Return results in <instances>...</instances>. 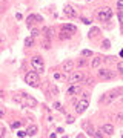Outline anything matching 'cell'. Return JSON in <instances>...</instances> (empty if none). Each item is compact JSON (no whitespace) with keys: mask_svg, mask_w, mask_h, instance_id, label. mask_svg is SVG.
<instances>
[{"mask_svg":"<svg viewBox=\"0 0 123 138\" xmlns=\"http://www.w3.org/2000/svg\"><path fill=\"white\" fill-rule=\"evenodd\" d=\"M14 101H17V103H20L22 106H28V107H36L37 106V100L32 98L31 95L28 94H20V95H15L14 97Z\"/></svg>","mask_w":123,"mask_h":138,"instance_id":"cell-1","label":"cell"},{"mask_svg":"<svg viewBox=\"0 0 123 138\" xmlns=\"http://www.w3.org/2000/svg\"><path fill=\"white\" fill-rule=\"evenodd\" d=\"M111 17H112V9L109 6H103L97 11V18L100 22H108Z\"/></svg>","mask_w":123,"mask_h":138,"instance_id":"cell-2","label":"cell"},{"mask_svg":"<svg viewBox=\"0 0 123 138\" xmlns=\"http://www.w3.org/2000/svg\"><path fill=\"white\" fill-rule=\"evenodd\" d=\"M25 83H28V85L32 86V88H37L39 86V72H36V71L28 72L25 75Z\"/></svg>","mask_w":123,"mask_h":138,"instance_id":"cell-3","label":"cell"},{"mask_svg":"<svg viewBox=\"0 0 123 138\" xmlns=\"http://www.w3.org/2000/svg\"><path fill=\"white\" fill-rule=\"evenodd\" d=\"M31 64H32V68L36 72H43L45 71V63H43V58L42 57H32L31 58Z\"/></svg>","mask_w":123,"mask_h":138,"instance_id":"cell-4","label":"cell"},{"mask_svg":"<svg viewBox=\"0 0 123 138\" xmlns=\"http://www.w3.org/2000/svg\"><path fill=\"white\" fill-rule=\"evenodd\" d=\"M83 78H85V72H82V71H72L71 72V77H69V83L75 85V83L83 81Z\"/></svg>","mask_w":123,"mask_h":138,"instance_id":"cell-5","label":"cell"},{"mask_svg":"<svg viewBox=\"0 0 123 138\" xmlns=\"http://www.w3.org/2000/svg\"><path fill=\"white\" fill-rule=\"evenodd\" d=\"M88 106H89V100H88V98L80 100V101L75 104V112H77V114H83L85 110L88 109Z\"/></svg>","mask_w":123,"mask_h":138,"instance_id":"cell-6","label":"cell"},{"mask_svg":"<svg viewBox=\"0 0 123 138\" xmlns=\"http://www.w3.org/2000/svg\"><path fill=\"white\" fill-rule=\"evenodd\" d=\"M117 98V91H112V92H108V94H105L102 98H100V103H111L112 100Z\"/></svg>","mask_w":123,"mask_h":138,"instance_id":"cell-7","label":"cell"},{"mask_svg":"<svg viewBox=\"0 0 123 138\" xmlns=\"http://www.w3.org/2000/svg\"><path fill=\"white\" fill-rule=\"evenodd\" d=\"M99 77L103 78V80H111V78L116 77V74L109 69H99Z\"/></svg>","mask_w":123,"mask_h":138,"instance_id":"cell-8","label":"cell"},{"mask_svg":"<svg viewBox=\"0 0 123 138\" xmlns=\"http://www.w3.org/2000/svg\"><path fill=\"white\" fill-rule=\"evenodd\" d=\"M74 66H75L74 60H66V61H63V64H62V71L66 72V74H69V72L74 71Z\"/></svg>","mask_w":123,"mask_h":138,"instance_id":"cell-9","label":"cell"},{"mask_svg":"<svg viewBox=\"0 0 123 138\" xmlns=\"http://www.w3.org/2000/svg\"><path fill=\"white\" fill-rule=\"evenodd\" d=\"M100 131L103 132V135H112L114 134V126L109 124V123H106V124H103L100 127Z\"/></svg>","mask_w":123,"mask_h":138,"instance_id":"cell-10","label":"cell"},{"mask_svg":"<svg viewBox=\"0 0 123 138\" xmlns=\"http://www.w3.org/2000/svg\"><path fill=\"white\" fill-rule=\"evenodd\" d=\"M37 132H39V127L36 124H31L26 129V137H34V135H37Z\"/></svg>","mask_w":123,"mask_h":138,"instance_id":"cell-11","label":"cell"},{"mask_svg":"<svg viewBox=\"0 0 123 138\" xmlns=\"http://www.w3.org/2000/svg\"><path fill=\"white\" fill-rule=\"evenodd\" d=\"M65 14H66L68 17H75V15H77L75 9H74L72 6H69V5H66V6H65Z\"/></svg>","mask_w":123,"mask_h":138,"instance_id":"cell-12","label":"cell"},{"mask_svg":"<svg viewBox=\"0 0 123 138\" xmlns=\"http://www.w3.org/2000/svg\"><path fill=\"white\" fill-rule=\"evenodd\" d=\"M80 86H77V85H72L71 88L68 89V95H75V94H80Z\"/></svg>","mask_w":123,"mask_h":138,"instance_id":"cell-13","label":"cell"},{"mask_svg":"<svg viewBox=\"0 0 123 138\" xmlns=\"http://www.w3.org/2000/svg\"><path fill=\"white\" fill-rule=\"evenodd\" d=\"M43 35H45V39H48V40H51L52 39V35H54V29H52V28H45V29H43Z\"/></svg>","mask_w":123,"mask_h":138,"instance_id":"cell-14","label":"cell"},{"mask_svg":"<svg viewBox=\"0 0 123 138\" xmlns=\"http://www.w3.org/2000/svg\"><path fill=\"white\" fill-rule=\"evenodd\" d=\"M102 57H94L92 58V61H91V66H92V69H99V66L102 64Z\"/></svg>","mask_w":123,"mask_h":138,"instance_id":"cell-15","label":"cell"},{"mask_svg":"<svg viewBox=\"0 0 123 138\" xmlns=\"http://www.w3.org/2000/svg\"><path fill=\"white\" fill-rule=\"evenodd\" d=\"M62 29H63V31H68V32H71V34H74V32H77V28H75L74 25H69V23H66V25H63V26H62Z\"/></svg>","mask_w":123,"mask_h":138,"instance_id":"cell-16","label":"cell"},{"mask_svg":"<svg viewBox=\"0 0 123 138\" xmlns=\"http://www.w3.org/2000/svg\"><path fill=\"white\" fill-rule=\"evenodd\" d=\"M34 20H37V14H31L28 18H26V25L31 28V26H32V23H34Z\"/></svg>","mask_w":123,"mask_h":138,"instance_id":"cell-17","label":"cell"},{"mask_svg":"<svg viewBox=\"0 0 123 138\" xmlns=\"http://www.w3.org/2000/svg\"><path fill=\"white\" fill-rule=\"evenodd\" d=\"M71 37H72V34H71V32H68V31H63V29H62V34H60V39H62V40H65V39H71Z\"/></svg>","mask_w":123,"mask_h":138,"instance_id":"cell-18","label":"cell"},{"mask_svg":"<svg viewBox=\"0 0 123 138\" xmlns=\"http://www.w3.org/2000/svg\"><path fill=\"white\" fill-rule=\"evenodd\" d=\"M32 45H34V39H32V37H26V39H25V46H26V48H31Z\"/></svg>","mask_w":123,"mask_h":138,"instance_id":"cell-19","label":"cell"},{"mask_svg":"<svg viewBox=\"0 0 123 138\" xmlns=\"http://www.w3.org/2000/svg\"><path fill=\"white\" fill-rule=\"evenodd\" d=\"M85 129H86V132H88V135H91V137H94V129H92V126L91 124H85Z\"/></svg>","mask_w":123,"mask_h":138,"instance_id":"cell-20","label":"cell"},{"mask_svg":"<svg viewBox=\"0 0 123 138\" xmlns=\"http://www.w3.org/2000/svg\"><path fill=\"white\" fill-rule=\"evenodd\" d=\"M82 55H83V57H91V55H92V51H89V49H83V51H82Z\"/></svg>","mask_w":123,"mask_h":138,"instance_id":"cell-21","label":"cell"},{"mask_svg":"<svg viewBox=\"0 0 123 138\" xmlns=\"http://www.w3.org/2000/svg\"><path fill=\"white\" fill-rule=\"evenodd\" d=\"M40 35V32L37 31V29H32V32H31V37H32V39H36V37H39Z\"/></svg>","mask_w":123,"mask_h":138,"instance_id":"cell-22","label":"cell"},{"mask_svg":"<svg viewBox=\"0 0 123 138\" xmlns=\"http://www.w3.org/2000/svg\"><path fill=\"white\" fill-rule=\"evenodd\" d=\"M43 48H45V49H49V48H51V43H49V40H48V39L45 40V43H43Z\"/></svg>","mask_w":123,"mask_h":138,"instance_id":"cell-23","label":"cell"},{"mask_svg":"<svg viewBox=\"0 0 123 138\" xmlns=\"http://www.w3.org/2000/svg\"><path fill=\"white\" fill-rule=\"evenodd\" d=\"M117 8L120 11H123V0H117Z\"/></svg>","mask_w":123,"mask_h":138,"instance_id":"cell-24","label":"cell"},{"mask_svg":"<svg viewBox=\"0 0 123 138\" xmlns=\"http://www.w3.org/2000/svg\"><path fill=\"white\" fill-rule=\"evenodd\" d=\"M109 46H111V43H109V40H103V48H105V49H108V48H109Z\"/></svg>","mask_w":123,"mask_h":138,"instance_id":"cell-25","label":"cell"},{"mask_svg":"<svg viewBox=\"0 0 123 138\" xmlns=\"http://www.w3.org/2000/svg\"><path fill=\"white\" fill-rule=\"evenodd\" d=\"M117 69H119L120 72L123 71V61H119V63H117Z\"/></svg>","mask_w":123,"mask_h":138,"instance_id":"cell-26","label":"cell"},{"mask_svg":"<svg viewBox=\"0 0 123 138\" xmlns=\"http://www.w3.org/2000/svg\"><path fill=\"white\" fill-rule=\"evenodd\" d=\"M17 127H20V121H14L12 123V129H17Z\"/></svg>","mask_w":123,"mask_h":138,"instance_id":"cell-27","label":"cell"},{"mask_svg":"<svg viewBox=\"0 0 123 138\" xmlns=\"http://www.w3.org/2000/svg\"><path fill=\"white\" fill-rule=\"evenodd\" d=\"M77 64H78V66H85V64H86V60H83V58H82V60H78V63H77Z\"/></svg>","mask_w":123,"mask_h":138,"instance_id":"cell-28","label":"cell"},{"mask_svg":"<svg viewBox=\"0 0 123 138\" xmlns=\"http://www.w3.org/2000/svg\"><path fill=\"white\" fill-rule=\"evenodd\" d=\"M82 22H83L85 25H91V20H88V18H82Z\"/></svg>","mask_w":123,"mask_h":138,"instance_id":"cell-29","label":"cell"},{"mask_svg":"<svg viewBox=\"0 0 123 138\" xmlns=\"http://www.w3.org/2000/svg\"><path fill=\"white\" fill-rule=\"evenodd\" d=\"M17 135H19V137H26V131H20Z\"/></svg>","mask_w":123,"mask_h":138,"instance_id":"cell-30","label":"cell"},{"mask_svg":"<svg viewBox=\"0 0 123 138\" xmlns=\"http://www.w3.org/2000/svg\"><path fill=\"white\" fill-rule=\"evenodd\" d=\"M54 107H56V109H59V110H62V106H60V103H54Z\"/></svg>","mask_w":123,"mask_h":138,"instance_id":"cell-31","label":"cell"},{"mask_svg":"<svg viewBox=\"0 0 123 138\" xmlns=\"http://www.w3.org/2000/svg\"><path fill=\"white\" fill-rule=\"evenodd\" d=\"M54 78H56V80H59V78H62V74H54Z\"/></svg>","mask_w":123,"mask_h":138,"instance_id":"cell-32","label":"cell"},{"mask_svg":"<svg viewBox=\"0 0 123 138\" xmlns=\"http://www.w3.org/2000/svg\"><path fill=\"white\" fill-rule=\"evenodd\" d=\"M0 137H5V129L0 127Z\"/></svg>","mask_w":123,"mask_h":138,"instance_id":"cell-33","label":"cell"},{"mask_svg":"<svg viewBox=\"0 0 123 138\" xmlns=\"http://www.w3.org/2000/svg\"><path fill=\"white\" fill-rule=\"evenodd\" d=\"M106 61H109V63H112V61H114V57H106Z\"/></svg>","mask_w":123,"mask_h":138,"instance_id":"cell-34","label":"cell"},{"mask_svg":"<svg viewBox=\"0 0 123 138\" xmlns=\"http://www.w3.org/2000/svg\"><path fill=\"white\" fill-rule=\"evenodd\" d=\"M3 114H5V110H3V107H0V118L3 117Z\"/></svg>","mask_w":123,"mask_h":138,"instance_id":"cell-35","label":"cell"},{"mask_svg":"<svg viewBox=\"0 0 123 138\" xmlns=\"http://www.w3.org/2000/svg\"><path fill=\"white\" fill-rule=\"evenodd\" d=\"M66 121H68V123H72V121H74V118H72V117H68Z\"/></svg>","mask_w":123,"mask_h":138,"instance_id":"cell-36","label":"cell"},{"mask_svg":"<svg viewBox=\"0 0 123 138\" xmlns=\"http://www.w3.org/2000/svg\"><path fill=\"white\" fill-rule=\"evenodd\" d=\"M117 118H119V120H123V114H119V115H117Z\"/></svg>","mask_w":123,"mask_h":138,"instance_id":"cell-37","label":"cell"}]
</instances>
